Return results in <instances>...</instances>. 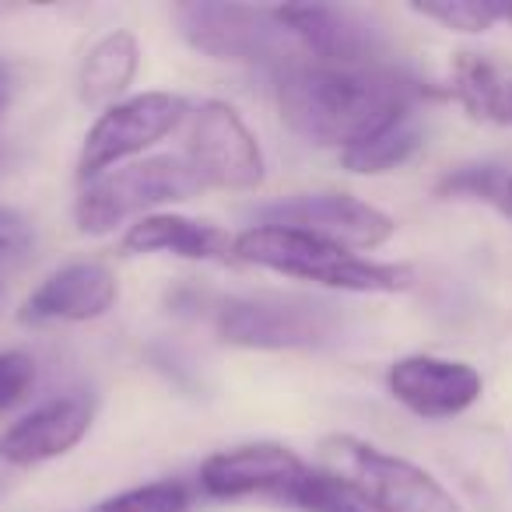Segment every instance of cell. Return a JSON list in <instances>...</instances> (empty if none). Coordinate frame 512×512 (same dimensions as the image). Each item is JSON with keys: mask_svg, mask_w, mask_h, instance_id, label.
Wrapping results in <instances>:
<instances>
[{"mask_svg": "<svg viewBox=\"0 0 512 512\" xmlns=\"http://www.w3.org/2000/svg\"><path fill=\"white\" fill-rule=\"evenodd\" d=\"M253 225H278L295 228V232L316 235V239L341 246L348 253L369 256L383 249L397 235V218L383 207L355 197V193H292V197L271 200L256 207Z\"/></svg>", "mask_w": 512, "mask_h": 512, "instance_id": "9", "label": "cell"}, {"mask_svg": "<svg viewBox=\"0 0 512 512\" xmlns=\"http://www.w3.org/2000/svg\"><path fill=\"white\" fill-rule=\"evenodd\" d=\"M39 383V365L29 351L8 348L0 351V414L15 411L18 404L32 397Z\"/></svg>", "mask_w": 512, "mask_h": 512, "instance_id": "23", "label": "cell"}, {"mask_svg": "<svg viewBox=\"0 0 512 512\" xmlns=\"http://www.w3.org/2000/svg\"><path fill=\"white\" fill-rule=\"evenodd\" d=\"M449 92L474 120L512 127V78L505 81L488 60L460 53V60L453 64V78H449Z\"/></svg>", "mask_w": 512, "mask_h": 512, "instance_id": "18", "label": "cell"}, {"mask_svg": "<svg viewBox=\"0 0 512 512\" xmlns=\"http://www.w3.org/2000/svg\"><path fill=\"white\" fill-rule=\"evenodd\" d=\"M235 260L278 278L309 281L344 295H400L414 285L411 264H390L278 225H249L235 235Z\"/></svg>", "mask_w": 512, "mask_h": 512, "instance_id": "2", "label": "cell"}, {"mask_svg": "<svg viewBox=\"0 0 512 512\" xmlns=\"http://www.w3.org/2000/svg\"><path fill=\"white\" fill-rule=\"evenodd\" d=\"M320 463L372 512H467L428 467L351 432L320 439Z\"/></svg>", "mask_w": 512, "mask_h": 512, "instance_id": "3", "label": "cell"}, {"mask_svg": "<svg viewBox=\"0 0 512 512\" xmlns=\"http://www.w3.org/2000/svg\"><path fill=\"white\" fill-rule=\"evenodd\" d=\"M141 71V43L130 29H109L85 50L78 64V99L85 106H113V102L127 99L130 85L137 81Z\"/></svg>", "mask_w": 512, "mask_h": 512, "instance_id": "16", "label": "cell"}, {"mask_svg": "<svg viewBox=\"0 0 512 512\" xmlns=\"http://www.w3.org/2000/svg\"><path fill=\"white\" fill-rule=\"evenodd\" d=\"M183 43L193 53L218 64H246L281 71L299 64L302 50L285 29L278 8L264 4H232V0H193L172 11Z\"/></svg>", "mask_w": 512, "mask_h": 512, "instance_id": "5", "label": "cell"}, {"mask_svg": "<svg viewBox=\"0 0 512 512\" xmlns=\"http://www.w3.org/2000/svg\"><path fill=\"white\" fill-rule=\"evenodd\" d=\"M32 239V225L18 207L0 204V256L22 253Z\"/></svg>", "mask_w": 512, "mask_h": 512, "instance_id": "24", "label": "cell"}, {"mask_svg": "<svg viewBox=\"0 0 512 512\" xmlns=\"http://www.w3.org/2000/svg\"><path fill=\"white\" fill-rule=\"evenodd\" d=\"M306 470L309 463L292 446L274 439H253L204 456L197 467V484L204 495L218 498V502L274 498V502L288 505Z\"/></svg>", "mask_w": 512, "mask_h": 512, "instance_id": "11", "label": "cell"}, {"mask_svg": "<svg viewBox=\"0 0 512 512\" xmlns=\"http://www.w3.org/2000/svg\"><path fill=\"white\" fill-rule=\"evenodd\" d=\"M120 249L130 256L169 253L200 264H228L235 260V235H228L214 221H200L179 211H158L134 221L120 235Z\"/></svg>", "mask_w": 512, "mask_h": 512, "instance_id": "15", "label": "cell"}, {"mask_svg": "<svg viewBox=\"0 0 512 512\" xmlns=\"http://www.w3.org/2000/svg\"><path fill=\"white\" fill-rule=\"evenodd\" d=\"M439 197L481 200L512 225V172L502 165H460L439 179Z\"/></svg>", "mask_w": 512, "mask_h": 512, "instance_id": "20", "label": "cell"}, {"mask_svg": "<svg viewBox=\"0 0 512 512\" xmlns=\"http://www.w3.org/2000/svg\"><path fill=\"white\" fill-rule=\"evenodd\" d=\"M4 106H8V67L0 60V123H4Z\"/></svg>", "mask_w": 512, "mask_h": 512, "instance_id": "25", "label": "cell"}, {"mask_svg": "<svg viewBox=\"0 0 512 512\" xmlns=\"http://www.w3.org/2000/svg\"><path fill=\"white\" fill-rule=\"evenodd\" d=\"M421 148H425V120H421V109H414L376 130L369 141L341 151V165L355 176H386L411 162Z\"/></svg>", "mask_w": 512, "mask_h": 512, "instance_id": "17", "label": "cell"}, {"mask_svg": "<svg viewBox=\"0 0 512 512\" xmlns=\"http://www.w3.org/2000/svg\"><path fill=\"white\" fill-rule=\"evenodd\" d=\"M95 411L99 400L88 390H67L29 407L0 432V463L25 470L74 453L92 432Z\"/></svg>", "mask_w": 512, "mask_h": 512, "instance_id": "13", "label": "cell"}, {"mask_svg": "<svg viewBox=\"0 0 512 512\" xmlns=\"http://www.w3.org/2000/svg\"><path fill=\"white\" fill-rule=\"evenodd\" d=\"M186 116H190V102L176 92H137L106 106L81 141L78 179L88 183L116 165L144 158L155 144L176 134Z\"/></svg>", "mask_w": 512, "mask_h": 512, "instance_id": "8", "label": "cell"}, {"mask_svg": "<svg viewBox=\"0 0 512 512\" xmlns=\"http://www.w3.org/2000/svg\"><path fill=\"white\" fill-rule=\"evenodd\" d=\"M386 390L421 421H453L481 400L484 376L477 365L446 355H404L386 369Z\"/></svg>", "mask_w": 512, "mask_h": 512, "instance_id": "12", "label": "cell"}, {"mask_svg": "<svg viewBox=\"0 0 512 512\" xmlns=\"http://www.w3.org/2000/svg\"><path fill=\"white\" fill-rule=\"evenodd\" d=\"M214 330L225 344L249 351H295L334 341L337 313L320 299L281 292L232 295L218 306Z\"/></svg>", "mask_w": 512, "mask_h": 512, "instance_id": "6", "label": "cell"}, {"mask_svg": "<svg viewBox=\"0 0 512 512\" xmlns=\"http://www.w3.org/2000/svg\"><path fill=\"white\" fill-rule=\"evenodd\" d=\"M120 302V278L106 260H71L50 271L18 309L29 327L43 323H92Z\"/></svg>", "mask_w": 512, "mask_h": 512, "instance_id": "14", "label": "cell"}, {"mask_svg": "<svg viewBox=\"0 0 512 512\" xmlns=\"http://www.w3.org/2000/svg\"><path fill=\"white\" fill-rule=\"evenodd\" d=\"M200 193L204 183L193 176L183 155H144L81 183L74 200V225L92 239L113 235L116 228L127 232L134 221L186 204Z\"/></svg>", "mask_w": 512, "mask_h": 512, "instance_id": "4", "label": "cell"}, {"mask_svg": "<svg viewBox=\"0 0 512 512\" xmlns=\"http://www.w3.org/2000/svg\"><path fill=\"white\" fill-rule=\"evenodd\" d=\"M302 57L334 67L390 64V36L372 15L348 4H278Z\"/></svg>", "mask_w": 512, "mask_h": 512, "instance_id": "10", "label": "cell"}, {"mask_svg": "<svg viewBox=\"0 0 512 512\" xmlns=\"http://www.w3.org/2000/svg\"><path fill=\"white\" fill-rule=\"evenodd\" d=\"M288 505L299 512H372L348 484H341L334 474H327L323 467H313V463H309L299 488L292 491Z\"/></svg>", "mask_w": 512, "mask_h": 512, "instance_id": "22", "label": "cell"}, {"mask_svg": "<svg viewBox=\"0 0 512 512\" xmlns=\"http://www.w3.org/2000/svg\"><path fill=\"white\" fill-rule=\"evenodd\" d=\"M193 491L179 477H155L99 498L88 512H190Z\"/></svg>", "mask_w": 512, "mask_h": 512, "instance_id": "21", "label": "cell"}, {"mask_svg": "<svg viewBox=\"0 0 512 512\" xmlns=\"http://www.w3.org/2000/svg\"><path fill=\"white\" fill-rule=\"evenodd\" d=\"M411 11L456 36H484L495 25L512 22V0H425L411 4Z\"/></svg>", "mask_w": 512, "mask_h": 512, "instance_id": "19", "label": "cell"}, {"mask_svg": "<svg viewBox=\"0 0 512 512\" xmlns=\"http://www.w3.org/2000/svg\"><path fill=\"white\" fill-rule=\"evenodd\" d=\"M183 127V158L193 176L204 183V190L253 193L264 186V148L235 106L221 99H204L200 106H190Z\"/></svg>", "mask_w": 512, "mask_h": 512, "instance_id": "7", "label": "cell"}, {"mask_svg": "<svg viewBox=\"0 0 512 512\" xmlns=\"http://www.w3.org/2000/svg\"><path fill=\"white\" fill-rule=\"evenodd\" d=\"M432 88L393 64L334 67L299 60L274 71V102L295 137L337 155L369 141L397 116L425 106Z\"/></svg>", "mask_w": 512, "mask_h": 512, "instance_id": "1", "label": "cell"}]
</instances>
